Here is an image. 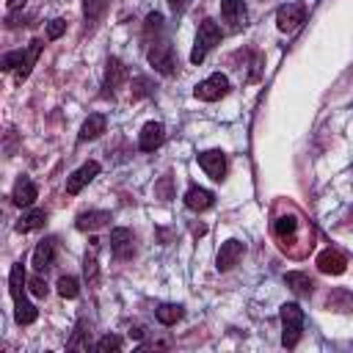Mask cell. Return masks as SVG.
<instances>
[{"mask_svg":"<svg viewBox=\"0 0 353 353\" xmlns=\"http://www.w3.org/2000/svg\"><path fill=\"white\" fill-rule=\"evenodd\" d=\"M279 317H281V345L292 350L303 334V309L295 301H290V303H281Z\"/></svg>","mask_w":353,"mask_h":353,"instance_id":"cell-1","label":"cell"},{"mask_svg":"<svg viewBox=\"0 0 353 353\" xmlns=\"http://www.w3.org/2000/svg\"><path fill=\"white\" fill-rule=\"evenodd\" d=\"M221 28H218V22L215 19H201L199 22V30H196V41H193V50H190V63H201L204 58H207V52L221 41Z\"/></svg>","mask_w":353,"mask_h":353,"instance_id":"cell-2","label":"cell"},{"mask_svg":"<svg viewBox=\"0 0 353 353\" xmlns=\"http://www.w3.org/2000/svg\"><path fill=\"white\" fill-rule=\"evenodd\" d=\"M229 88H232V85H229V77L221 74V72H212L210 77H204V80L193 88V97L201 99V102H215V99L226 97Z\"/></svg>","mask_w":353,"mask_h":353,"instance_id":"cell-3","label":"cell"},{"mask_svg":"<svg viewBox=\"0 0 353 353\" xmlns=\"http://www.w3.org/2000/svg\"><path fill=\"white\" fill-rule=\"evenodd\" d=\"M146 58L154 66V72H160V74H174L176 72V58H174V44L171 41H154L149 47Z\"/></svg>","mask_w":353,"mask_h":353,"instance_id":"cell-4","label":"cell"},{"mask_svg":"<svg viewBox=\"0 0 353 353\" xmlns=\"http://www.w3.org/2000/svg\"><path fill=\"white\" fill-rule=\"evenodd\" d=\"M306 19V6L303 3H287L276 11V25L281 33H292L301 28V22Z\"/></svg>","mask_w":353,"mask_h":353,"instance_id":"cell-5","label":"cell"},{"mask_svg":"<svg viewBox=\"0 0 353 353\" xmlns=\"http://www.w3.org/2000/svg\"><path fill=\"white\" fill-rule=\"evenodd\" d=\"M196 160H199V165L204 168V174H207L210 179L221 182V179L226 176V154H223L221 149H207V152H199V154H196Z\"/></svg>","mask_w":353,"mask_h":353,"instance_id":"cell-6","label":"cell"},{"mask_svg":"<svg viewBox=\"0 0 353 353\" xmlns=\"http://www.w3.org/2000/svg\"><path fill=\"white\" fill-rule=\"evenodd\" d=\"M108 245H110V254L116 259H130L135 254V234L130 229H124V226H116L110 232V237H108Z\"/></svg>","mask_w":353,"mask_h":353,"instance_id":"cell-7","label":"cell"},{"mask_svg":"<svg viewBox=\"0 0 353 353\" xmlns=\"http://www.w3.org/2000/svg\"><path fill=\"white\" fill-rule=\"evenodd\" d=\"M55 254H58V240L55 237L39 240L36 248H33V268H36V273H47L52 268V262H55Z\"/></svg>","mask_w":353,"mask_h":353,"instance_id":"cell-8","label":"cell"},{"mask_svg":"<svg viewBox=\"0 0 353 353\" xmlns=\"http://www.w3.org/2000/svg\"><path fill=\"white\" fill-rule=\"evenodd\" d=\"M317 270L328 276H342L347 270V256L339 248H325L317 254Z\"/></svg>","mask_w":353,"mask_h":353,"instance_id":"cell-9","label":"cell"},{"mask_svg":"<svg viewBox=\"0 0 353 353\" xmlns=\"http://www.w3.org/2000/svg\"><path fill=\"white\" fill-rule=\"evenodd\" d=\"M221 17L229 25V30H243L248 22V8L243 0H221Z\"/></svg>","mask_w":353,"mask_h":353,"instance_id":"cell-10","label":"cell"},{"mask_svg":"<svg viewBox=\"0 0 353 353\" xmlns=\"http://www.w3.org/2000/svg\"><path fill=\"white\" fill-rule=\"evenodd\" d=\"M97 174H99V163H97V160H85L77 171H72V174H69V179H66V193H69V196L80 193V190H83V188H85Z\"/></svg>","mask_w":353,"mask_h":353,"instance_id":"cell-11","label":"cell"},{"mask_svg":"<svg viewBox=\"0 0 353 353\" xmlns=\"http://www.w3.org/2000/svg\"><path fill=\"white\" fill-rule=\"evenodd\" d=\"M165 141V127L160 121H146L138 132V149L141 152H154Z\"/></svg>","mask_w":353,"mask_h":353,"instance_id":"cell-12","label":"cell"},{"mask_svg":"<svg viewBox=\"0 0 353 353\" xmlns=\"http://www.w3.org/2000/svg\"><path fill=\"white\" fill-rule=\"evenodd\" d=\"M243 254H245V245L240 243V240H226L223 245H221V251H218V256H215V268L223 273V270H232L240 259H243Z\"/></svg>","mask_w":353,"mask_h":353,"instance_id":"cell-13","label":"cell"},{"mask_svg":"<svg viewBox=\"0 0 353 353\" xmlns=\"http://www.w3.org/2000/svg\"><path fill=\"white\" fill-rule=\"evenodd\" d=\"M36 199H39V188H36V182H33L30 176H25V174H22V176L14 182L11 201H14L17 207H30Z\"/></svg>","mask_w":353,"mask_h":353,"instance_id":"cell-14","label":"cell"},{"mask_svg":"<svg viewBox=\"0 0 353 353\" xmlns=\"http://www.w3.org/2000/svg\"><path fill=\"white\" fill-rule=\"evenodd\" d=\"M212 204H215L212 190L199 188V185H190V188L185 190V207H188V210H193V212H204V210H210Z\"/></svg>","mask_w":353,"mask_h":353,"instance_id":"cell-15","label":"cell"},{"mask_svg":"<svg viewBox=\"0 0 353 353\" xmlns=\"http://www.w3.org/2000/svg\"><path fill=\"white\" fill-rule=\"evenodd\" d=\"M108 223H110V212H105V210H88L74 218V229H80V232H97Z\"/></svg>","mask_w":353,"mask_h":353,"instance_id":"cell-16","label":"cell"},{"mask_svg":"<svg viewBox=\"0 0 353 353\" xmlns=\"http://www.w3.org/2000/svg\"><path fill=\"white\" fill-rule=\"evenodd\" d=\"M124 80H127V66L121 63V58H116V55L108 58V66H105V88L108 91H105V97L108 94L113 97V88H119Z\"/></svg>","mask_w":353,"mask_h":353,"instance_id":"cell-17","label":"cell"},{"mask_svg":"<svg viewBox=\"0 0 353 353\" xmlns=\"http://www.w3.org/2000/svg\"><path fill=\"white\" fill-rule=\"evenodd\" d=\"M284 284H287L295 295H301V298H309V295L314 292V281H312V276H309V273H301V270H290V273H284Z\"/></svg>","mask_w":353,"mask_h":353,"instance_id":"cell-18","label":"cell"},{"mask_svg":"<svg viewBox=\"0 0 353 353\" xmlns=\"http://www.w3.org/2000/svg\"><path fill=\"white\" fill-rule=\"evenodd\" d=\"M41 47H44V41H41V39H33V41L25 47V58H22V66H19V69H17V74H14V80H17V83L28 80V74H30L33 63H36V61H39V55H41Z\"/></svg>","mask_w":353,"mask_h":353,"instance_id":"cell-19","label":"cell"},{"mask_svg":"<svg viewBox=\"0 0 353 353\" xmlns=\"http://www.w3.org/2000/svg\"><path fill=\"white\" fill-rule=\"evenodd\" d=\"M88 243H91V245H88V251H85V259H83V276H85L88 287H94V284L99 281V262H97L99 240H97V237H91Z\"/></svg>","mask_w":353,"mask_h":353,"instance_id":"cell-20","label":"cell"},{"mask_svg":"<svg viewBox=\"0 0 353 353\" xmlns=\"http://www.w3.org/2000/svg\"><path fill=\"white\" fill-rule=\"evenodd\" d=\"M105 116L102 113H91L85 121H83V127H80V132H77V141L80 143H85V141H94V138H99L102 132H105Z\"/></svg>","mask_w":353,"mask_h":353,"instance_id":"cell-21","label":"cell"},{"mask_svg":"<svg viewBox=\"0 0 353 353\" xmlns=\"http://www.w3.org/2000/svg\"><path fill=\"white\" fill-rule=\"evenodd\" d=\"M47 223V212L44 210H39V207H33V210H28V212H22L19 218H17V223H14V229L17 232H33V229H41Z\"/></svg>","mask_w":353,"mask_h":353,"instance_id":"cell-22","label":"cell"},{"mask_svg":"<svg viewBox=\"0 0 353 353\" xmlns=\"http://www.w3.org/2000/svg\"><path fill=\"white\" fill-rule=\"evenodd\" d=\"M325 309H334V312H353V292L345 290V287H336L325 295Z\"/></svg>","mask_w":353,"mask_h":353,"instance_id":"cell-23","label":"cell"},{"mask_svg":"<svg viewBox=\"0 0 353 353\" xmlns=\"http://www.w3.org/2000/svg\"><path fill=\"white\" fill-rule=\"evenodd\" d=\"M25 284H28L25 265H22V262L11 265V273H8V292H11V298H14V301L25 298Z\"/></svg>","mask_w":353,"mask_h":353,"instance_id":"cell-24","label":"cell"},{"mask_svg":"<svg viewBox=\"0 0 353 353\" xmlns=\"http://www.w3.org/2000/svg\"><path fill=\"white\" fill-rule=\"evenodd\" d=\"M36 317H39V309L30 301H25V298L14 301V320L19 325H30V323H36Z\"/></svg>","mask_w":353,"mask_h":353,"instance_id":"cell-25","label":"cell"},{"mask_svg":"<svg viewBox=\"0 0 353 353\" xmlns=\"http://www.w3.org/2000/svg\"><path fill=\"white\" fill-rule=\"evenodd\" d=\"M182 314H185V309L179 303H160L154 309V317H157L160 325H174L176 320H182Z\"/></svg>","mask_w":353,"mask_h":353,"instance_id":"cell-26","label":"cell"},{"mask_svg":"<svg viewBox=\"0 0 353 353\" xmlns=\"http://www.w3.org/2000/svg\"><path fill=\"white\" fill-rule=\"evenodd\" d=\"M295 232H298V221H295L292 215H284V218H276V221H273V234H276L279 240H292Z\"/></svg>","mask_w":353,"mask_h":353,"instance_id":"cell-27","label":"cell"},{"mask_svg":"<svg viewBox=\"0 0 353 353\" xmlns=\"http://www.w3.org/2000/svg\"><path fill=\"white\" fill-rule=\"evenodd\" d=\"M160 30H163V14L152 11V14L146 17V22H143V41L152 44V36H157Z\"/></svg>","mask_w":353,"mask_h":353,"instance_id":"cell-28","label":"cell"},{"mask_svg":"<svg viewBox=\"0 0 353 353\" xmlns=\"http://www.w3.org/2000/svg\"><path fill=\"white\" fill-rule=\"evenodd\" d=\"M55 287H58V295L61 298H77L80 295V281L74 276H61Z\"/></svg>","mask_w":353,"mask_h":353,"instance_id":"cell-29","label":"cell"},{"mask_svg":"<svg viewBox=\"0 0 353 353\" xmlns=\"http://www.w3.org/2000/svg\"><path fill=\"white\" fill-rule=\"evenodd\" d=\"M22 58H25V50H11L0 58V69L3 72H17L22 66Z\"/></svg>","mask_w":353,"mask_h":353,"instance_id":"cell-30","label":"cell"},{"mask_svg":"<svg viewBox=\"0 0 353 353\" xmlns=\"http://www.w3.org/2000/svg\"><path fill=\"white\" fill-rule=\"evenodd\" d=\"M124 342H121V336L119 334H105V336H99L97 339V345H94V350L97 353H110V350H119Z\"/></svg>","mask_w":353,"mask_h":353,"instance_id":"cell-31","label":"cell"},{"mask_svg":"<svg viewBox=\"0 0 353 353\" xmlns=\"http://www.w3.org/2000/svg\"><path fill=\"white\" fill-rule=\"evenodd\" d=\"M28 287H30V292H33L36 298H47V292H50V287H47V281L41 279V273L30 276V279H28Z\"/></svg>","mask_w":353,"mask_h":353,"instance_id":"cell-32","label":"cell"},{"mask_svg":"<svg viewBox=\"0 0 353 353\" xmlns=\"http://www.w3.org/2000/svg\"><path fill=\"white\" fill-rule=\"evenodd\" d=\"M83 336H85V323L80 320V323H77V331H74V336L69 339L66 347H72V350H88V342H85Z\"/></svg>","mask_w":353,"mask_h":353,"instance_id":"cell-33","label":"cell"},{"mask_svg":"<svg viewBox=\"0 0 353 353\" xmlns=\"http://www.w3.org/2000/svg\"><path fill=\"white\" fill-rule=\"evenodd\" d=\"M102 14V0H83V17L85 22H94Z\"/></svg>","mask_w":353,"mask_h":353,"instance_id":"cell-34","label":"cell"},{"mask_svg":"<svg viewBox=\"0 0 353 353\" xmlns=\"http://www.w3.org/2000/svg\"><path fill=\"white\" fill-rule=\"evenodd\" d=\"M63 30H66V22H63L61 17H55V19H50V25H47V39L55 41V39L63 36Z\"/></svg>","mask_w":353,"mask_h":353,"instance_id":"cell-35","label":"cell"},{"mask_svg":"<svg viewBox=\"0 0 353 353\" xmlns=\"http://www.w3.org/2000/svg\"><path fill=\"white\" fill-rule=\"evenodd\" d=\"M149 94H152V83L146 77H135L132 80V97L138 99V97H149Z\"/></svg>","mask_w":353,"mask_h":353,"instance_id":"cell-36","label":"cell"},{"mask_svg":"<svg viewBox=\"0 0 353 353\" xmlns=\"http://www.w3.org/2000/svg\"><path fill=\"white\" fill-rule=\"evenodd\" d=\"M165 3H168V8H171L174 14H182L185 6H188V0H165Z\"/></svg>","mask_w":353,"mask_h":353,"instance_id":"cell-37","label":"cell"},{"mask_svg":"<svg viewBox=\"0 0 353 353\" xmlns=\"http://www.w3.org/2000/svg\"><path fill=\"white\" fill-rule=\"evenodd\" d=\"M22 6H25V0H8V3H6L8 11H17V8H22Z\"/></svg>","mask_w":353,"mask_h":353,"instance_id":"cell-38","label":"cell"},{"mask_svg":"<svg viewBox=\"0 0 353 353\" xmlns=\"http://www.w3.org/2000/svg\"><path fill=\"white\" fill-rule=\"evenodd\" d=\"M130 336H132V339H143V328H141V325L130 328Z\"/></svg>","mask_w":353,"mask_h":353,"instance_id":"cell-39","label":"cell"},{"mask_svg":"<svg viewBox=\"0 0 353 353\" xmlns=\"http://www.w3.org/2000/svg\"><path fill=\"white\" fill-rule=\"evenodd\" d=\"M168 182H171V179L165 176V179H163V185H160V190H163V199H168Z\"/></svg>","mask_w":353,"mask_h":353,"instance_id":"cell-40","label":"cell"}]
</instances>
